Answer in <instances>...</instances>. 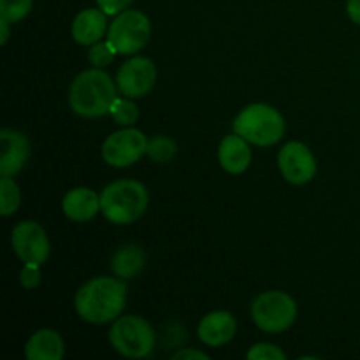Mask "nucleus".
<instances>
[{"mask_svg": "<svg viewBox=\"0 0 360 360\" xmlns=\"http://www.w3.org/2000/svg\"><path fill=\"white\" fill-rule=\"evenodd\" d=\"M127 285L115 278H94L77 290L76 311L90 323H108L125 308Z\"/></svg>", "mask_w": 360, "mask_h": 360, "instance_id": "f257e3e1", "label": "nucleus"}, {"mask_svg": "<svg viewBox=\"0 0 360 360\" xmlns=\"http://www.w3.org/2000/svg\"><path fill=\"white\" fill-rule=\"evenodd\" d=\"M116 101V86L111 76L98 67L84 70L74 79L69 90L70 108L83 118H98L111 112Z\"/></svg>", "mask_w": 360, "mask_h": 360, "instance_id": "f03ea898", "label": "nucleus"}, {"mask_svg": "<svg viewBox=\"0 0 360 360\" xmlns=\"http://www.w3.org/2000/svg\"><path fill=\"white\" fill-rule=\"evenodd\" d=\"M148 192L136 179H120L101 193V210L109 221L127 225L141 218L146 211Z\"/></svg>", "mask_w": 360, "mask_h": 360, "instance_id": "7ed1b4c3", "label": "nucleus"}, {"mask_svg": "<svg viewBox=\"0 0 360 360\" xmlns=\"http://www.w3.org/2000/svg\"><path fill=\"white\" fill-rule=\"evenodd\" d=\"M234 132L257 146H273L283 137V116L267 104H252L239 112Z\"/></svg>", "mask_w": 360, "mask_h": 360, "instance_id": "20e7f679", "label": "nucleus"}, {"mask_svg": "<svg viewBox=\"0 0 360 360\" xmlns=\"http://www.w3.org/2000/svg\"><path fill=\"white\" fill-rule=\"evenodd\" d=\"M109 341L118 354L130 359H143L153 352L155 330L141 316H123L112 323Z\"/></svg>", "mask_w": 360, "mask_h": 360, "instance_id": "39448f33", "label": "nucleus"}, {"mask_svg": "<svg viewBox=\"0 0 360 360\" xmlns=\"http://www.w3.org/2000/svg\"><path fill=\"white\" fill-rule=\"evenodd\" d=\"M252 316L259 329L273 334L283 333L295 322L297 306L294 299L283 292H266L253 301Z\"/></svg>", "mask_w": 360, "mask_h": 360, "instance_id": "423d86ee", "label": "nucleus"}, {"mask_svg": "<svg viewBox=\"0 0 360 360\" xmlns=\"http://www.w3.org/2000/svg\"><path fill=\"white\" fill-rule=\"evenodd\" d=\"M150 35V20L141 11H123L112 20L108 41L120 55H134L148 44Z\"/></svg>", "mask_w": 360, "mask_h": 360, "instance_id": "0eeeda50", "label": "nucleus"}, {"mask_svg": "<svg viewBox=\"0 0 360 360\" xmlns=\"http://www.w3.org/2000/svg\"><path fill=\"white\" fill-rule=\"evenodd\" d=\"M148 150V139L141 130L123 129L111 134L102 146V157L112 167H129L141 160Z\"/></svg>", "mask_w": 360, "mask_h": 360, "instance_id": "6e6552de", "label": "nucleus"}, {"mask_svg": "<svg viewBox=\"0 0 360 360\" xmlns=\"http://www.w3.org/2000/svg\"><path fill=\"white\" fill-rule=\"evenodd\" d=\"M14 253L25 264H44L49 257V241L44 229L35 221H21L11 236Z\"/></svg>", "mask_w": 360, "mask_h": 360, "instance_id": "1a4fd4ad", "label": "nucleus"}, {"mask_svg": "<svg viewBox=\"0 0 360 360\" xmlns=\"http://www.w3.org/2000/svg\"><path fill=\"white\" fill-rule=\"evenodd\" d=\"M157 81V67L146 56H136L123 63L116 76V84L118 90L125 97L137 98L144 97Z\"/></svg>", "mask_w": 360, "mask_h": 360, "instance_id": "9d476101", "label": "nucleus"}, {"mask_svg": "<svg viewBox=\"0 0 360 360\" xmlns=\"http://www.w3.org/2000/svg\"><path fill=\"white\" fill-rule=\"evenodd\" d=\"M278 164H280V171L283 178L287 181L294 183V185H304V183L311 181L315 178V157H313V153L306 144L297 143V141L287 143L281 148Z\"/></svg>", "mask_w": 360, "mask_h": 360, "instance_id": "9b49d317", "label": "nucleus"}, {"mask_svg": "<svg viewBox=\"0 0 360 360\" xmlns=\"http://www.w3.org/2000/svg\"><path fill=\"white\" fill-rule=\"evenodd\" d=\"M2 139V158H0V172L2 176H14L21 171L28 158V141L23 134L16 130L4 129L0 132Z\"/></svg>", "mask_w": 360, "mask_h": 360, "instance_id": "f8f14e48", "label": "nucleus"}, {"mask_svg": "<svg viewBox=\"0 0 360 360\" xmlns=\"http://www.w3.org/2000/svg\"><path fill=\"white\" fill-rule=\"evenodd\" d=\"M236 319L229 311H214L204 316L199 323V338L210 347H221L234 338Z\"/></svg>", "mask_w": 360, "mask_h": 360, "instance_id": "ddd939ff", "label": "nucleus"}, {"mask_svg": "<svg viewBox=\"0 0 360 360\" xmlns=\"http://www.w3.org/2000/svg\"><path fill=\"white\" fill-rule=\"evenodd\" d=\"M218 158L225 171L232 174H241L252 162V150L248 146V141L239 134L225 137L218 150Z\"/></svg>", "mask_w": 360, "mask_h": 360, "instance_id": "4468645a", "label": "nucleus"}, {"mask_svg": "<svg viewBox=\"0 0 360 360\" xmlns=\"http://www.w3.org/2000/svg\"><path fill=\"white\" fill-rule=\"evenodd\" d=\"M108 14L98 7V9H84L76 16L72 23V37L74 41L83 46L95 44L101 41L108 28Z\"/></svg>", "mask_w": 360, "mask_h": 360, "instance_id": "2eb2a0df", "label": "nucleus"}, {"mask_svg": "<svg viewBox=\"0 0 360 360\" xmlns=\"http://www.w3.org/2000/svg\"><path fill=\"white\" fill-rule=\"evenodd\" d=\"M63 213L74 221H88L101 210V197L90 188H74L63 197Z\"/></svg>", "mask_w": 360, "mask_h": 360, "instance_id": "dca6fc26", "label": "nucleus"}, {"mask_svg": "<svg viewBox=\"0 0 360 360\" xmlns=\"http://www.w3.org/2000/svg\"><path fill=\"white\" fill-rule=\"evenodd\" d=\"M28 360H60L63 357V341L58 333L51 329L37 330L25 347Z\"/></svg>", "mask_w": 360, "mask_h": 360, "instance_id": "f3484780", "label": "nucleus"}, {"mask_svg": "<svg viewBox=\"0 0 360 360\" xmlns=\"http://www.w3.org/2000/svg\"><path fill=\"white\" fill-rule=\"evenodd\" d=\"M144 266V253L139 246H122L111 259V269L120 278H134Z\"/></svg>", "mask_w": 360, "mask_h": 360, "instance_id": "a211bd4d", "label": "nucleus"}, {"mask_svg": "<svg viewBox=\"0 0 360 360\" xmlns=\"http://www.w3.org/2000/svg\"><path fill=\"white\" fill-rule=\"evenodd\" d=\"M20 206V188L11 179V176H2L0 179V213L2 217H9Z\"/></svg>", "mask_w": 360, "mask_h": 360, "instance_id": "6ab92c4d", "label": "nucleus"}, {"mask_svg": "<svg viewBox=\"0 0 360 360\" xmlns=\"http://www.w3.org/2000/svg\"><path fill=\"white\" fill-rule=\"evenodd\" d=\"M32 9V0H0V18L9 23L23 20Z\"/></svg>", "mask_w": 360, "mask_h": 360, "instance_id": "aec40b11", "label": "nucleus"}, {"mask_svg": "<svg viewBox=\"0 0 360 360\" xmlns=\"http://www.w3.org/2000/svg\"><path fill=\"white\" fill-rule=\"evenodd\" d=\"M146 153L150 155L151 160L160 162L162 164V162H167L174 157L176 144H174V141L169 139V137L158 136V137H155L153 141H150V143H148Z\"/></svg>", "mask_w": 360, "mask_h": 360, "instance_id": "412c9836", "label": "nucleus"}, {"mask_svg": "<svg viewBox=\"0 0 360 360\" xmlns=\"http://www.w3.org/2000/svg\"><path fill=\"white\" fill-rule=\"evenodd\" d=\"M111 115L116 120V123L120 125H134L139 118V111H137V105L134 102L125 101V98L116 97V101L111 105Z\"/></svg>", "mask_w": 360, "mask_h": 360, "instance_id": "4be33fe9", "label": "nucleus"}, {"mask_svg": "<svg viewBox=\"0 0 360 360\" xmlns=\"http://www.w3.org/2000/svg\"><path fill=\"white\" fill-rule=\"evenodd\" d=\"M116 49L112 48L111 42H95L94 48L90 49V55H88V58H90V62L94 63L95 67H105L109 65V63L112 62V58H115L116 55Z\"/></svg>", "mask_w": 360, "mask_h": 360, "instance_id": "5701e85b", "label": "nucleus"}, {"mask_svg": "<svg viewBox=\"0 0 360 360\" xmlns=\"http://www.w3.org/2000/svg\"><path fill=\"white\" fill-rule=\"evenodd\" d=\"M246 357L250 360H285L287 359V355H285L280 348L274 347V345L260 343L250 348Z\"/></svg>", "mask_w": 360, "mask_h": 360, "instance_id": "b1692460", "label": "nucleus"}, {"mask_svg": "<svg viewBox=\"0 0 360 360\" xmlns=\"http://www.w3.org/2000/svg\"><path fill=\"white\" fill-rule=\"evenodd\" d=\"M21 285H23L27 290H32V288L37 287L41 283V273H39L37 264H25L23 271L20 274Z\"/></svg>", "mask_w": 360, "mask_h": 360, "instance_id": "393cba45", "label": "nucleus"}, {"mask_svg": "<svg viewBox=\"0 0 360 360\" xmlns=\"http://www.w3.org/2000/svg\"><path fill=\"white\" fill-rule=\"evenodd\" d=\"M132 2L134 0H97L98 7H101L105 14H109V16L123 13Z\"/></svg>", "mask_w": 360, "mask_h": 360, "instance_id": "a878e982", "label": "nucleus"}, {"mask_svg": "<svg viewBox=\"0 0 360 360\" xmlns=\"http://www.w3.org/2000/svg\"><path fill=\"white\" fill-rule=\"evenodd\" d=\"M347 13L354 23L360 25V0H348Z\"/></svg>", "mask_w": 360, "mask_h": 360, "instance_id": "bb28decb", "label": "nucleus"}, {"mask_svg": "<svg viewBox=\"0 0 360 360\" xmlns=\"http://www.w3.org/2000/svg\"><path fill=\"white\" fill-rule=\"evenodd\" d=\"M174 360H186V359H200V360H207V355L202 354V352H197V350H183L179 352V354H176L174 357H172Z\"/></svg>", "mask_w": 360, "mask_h": 360, "instance_id": "cd10ccee", "label": "nucleus"}, {"mask_svg": "<svg viewBox=\"0 0 360 360\" xmlns=\"http://www.w3.org/2000/svg\"><path fill=\"white\" fill-rule=\"evenodd\" d=\"M0 27H2V37H0V44H6L7 37H9V21L0 18Z\"/></svg>", "mask_w": 360, "mask_h": 360, "instance_id": "c85d7f7f", "label": "nucleus"}]
</instances>
